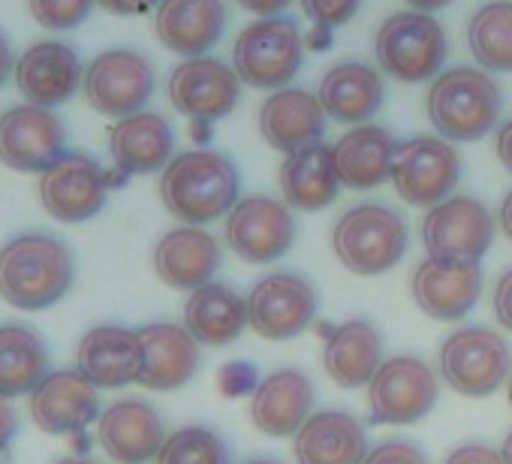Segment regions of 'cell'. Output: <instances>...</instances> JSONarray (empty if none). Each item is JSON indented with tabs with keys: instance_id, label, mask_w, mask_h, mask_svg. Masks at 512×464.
Listing matches in <instances>:
<instances>
[{
	"instance_id": "23",
	"label": "cell",
	"mask_w": 512,
	"mask_h": 464,
	"mask_svg": "<svg viewBox=\"0 0 512 464\" xmlns=\"http://www.w3.org/2000/svg\"><path fill=\"white\" fill-rule=\"evenodd\" d=\"M220 269V245L199 226H178L157 242L154 272L172 290H199Z\"/></svg>"
},
{
	"instance_id": "43",
	"label": "cell",
	"mask_w": 512,
	"mask_h": 464,
	"mask_svg": "<svg viewBox=\"0 0 512 464\" xmlns=\"http://www.w3.org/2000/svg\"><path fill=\"white\" fill-rule=\"evenodd\" d=\"M19 434V416L10 404V398H0V452H4L13 437Z\"/></svg>"
},
{
	"instance_id": "28",
	"label": "cell",
	"mask_w": 512,
	"mask_h": 464,
	"mask_svg": "<svg viewBox=\"0 0 512 464\" xmlns=\"http://www.w3.org/2000/svg\"><path fill=\"white\" fill-rule=\"evenodd\" d=\"M299 464H362L368 458L365 428L341 410H320L305 419L296 431Z\"/></svg>"
},
{
	"instance_id": "30",
	"label": "cell",
	"mask_w": 512,
	"mask_h": 464,
	"mask_svg": "<svg viewBox=\"0 0 512 464\" xmlns=\"http://www.w3.org/2000/svg\"><path fill=\"white\" fill-rule=\"evenodd\" d=\"M383 76L368 64H338L320 82V103L338 124H368L383 106Z\"/></svg>"
},
{
	"instance_id": "34",
	"label": "cell",
	"mask_w": 512,
	"mask_h": 464,
	"mask_svg": "<svg viewBox=\"0 0 512 464\" xmlns=\"http://www.w3.org/2000/svg\"><path fill=\"white\" fill-rule=\"evenodd\" d=\"M49 374L46 341L31 326H0V398L31 395Z\"/></svg>"
},
{
	"instance_id": "3",
	"label": "cell",
	"mask_w": 512,
	"mask_h": 464,
	"mask_svg": "<svg viewBox=\"0 0 512 464\" xmlns=\"http://www.w3.org/2000/svg\"><path fill=\"white\" fill-rule=\"evenodd\" d=\"M503 97L485 70L455 67L434 79L428 91V118L449 142H476L500 118Z\"/></svg>"
},
{
	"instance_id": "15",
	"label": "cell",
	"mask_w": 512,
	"mask_h": 464,
	"mask_svg": "<svg viewBox=\"0 0 512 464\" xmlns=\"http://www.w3.org/2000/svg\"><path fill=\"white\" fill-rule=\"evenodd\" d=\"M64 121L43 106H13L0 115V163L16 172H46L67 151Z\"/></svg>"
},
{
	"instance_id": "27",
	"label": "cell",
	"mask_w": 512,
	"mask_h": 464,
	"mask_svg": "<svg viewBox=\"0 0 512 464\" xmlns=\"http://www.w3.org/2000/svg\"><path fill=\"white\" fill-rule=\"evenodd\" d=\"M314 407V383L302 371H275L250 398V419L269 437H290L305 425Z\"/></svg>"
},
{
	"instance_id": "5",
	"label": "cell",
	"mask_w": 512,
	"mask_h": 464,
	"mask_svg": "<svg viewBox=\"0 0 512 464\" xmlns=\"http://www.w3.org/2000/svg\"><path fill=\"white\" fill-rule=\"evenodd\" d=\"M302 31L287 16H272L247 25L232 49L235 73L244 85L260 91L287 88L302 67Z\"/></svg>"
},
{
	"instance_id": "13",
	"label": "cell",
	"mask_w": 512,
	"mask_h": 464,
	"mask_svg": "<svg viewBox=\"0 0 512 464\" xmlns=\"http://www.w3.org/2000/svg\"><path fill=\"white\" fill-rule=\"evenodd\" d=\"M317 305V290L302 275L278 272L250 290L247 320L260 338L290 341L314 323Z\"/></svg>"
},
{
	"instance_id": "1",
	"label": "cell",
	"mask_w": 512,
	"mask_h": 464,
	"mask_svg": "<svg viewBox=\"0 0 512 464\" xmlns=\"http://www.w3.org/2000/svg\"><path fill=\"white\" fill-rule=\"evenodd\" d=\"M76 278L70 248L49 232H25L0 248V299L19 311L58 305Z\"/></svg>"
},
{
	"instance_id": "29",
	"label": "cell",
	"mask_w": 512,
	"mask_h": 464,
	"mask_svg": "<svg viewBox=\"0 0 512 464\" xmlns=\"http://www.w3.org/2000/svg\"><path fill=\"white\" fill-rule=\"evenodd\" d=\"M398 145L389 130L377 124H359L332 145L338 181L350 190H371L392 178Z\"/></svg>"
},
{
	"instance_id": "22",
	"label": "cell",
	"mask_w": 512,
	"mask_h": 464,
	"mask_svg": "<svg viewBox=\"0 0 512 464\" xmlns=\"http://www.w3.org/2000/svg\"><path fill=\"white\" fill-rule=\"evenodd\" d=\"M326 109L317 94L305 88H281L269 94L260 106V130L263 139L284 154H296L326 133Z\"/></svg>"
},
{
	"instance_id": "4",
	"label": "cell",
	"mask_w": 512,
	"mask_h": 464,
	"mask_svg": "<svg viewBox=\"0 0 512 464\" xmlns=\"http://www.w3.org/2000/svg\"><path fill=\"white\" fill-rule=\"evenodd\" d=\"M404 217L380 202L353 205L335 223L332 245L341 266L362 278H377L389 272L407 251Z\"/></svg>"
},
{
	"instance_id": "17",
	"label": "cell",
	"mask_w": 512,
	"mask_h": 464,
	"mask_svg": "<svg viewBox=\"0 0 512 464\" xmlns=\"http://www.w3.org/2000/svg\"><path fill=\"white\" fill-rule=\"evenodd\" d=\"M85 79V67L73 46L58 40L34 43L16 61V85L31 106L55 109L67 103Z\"/></svg>"
},
{
	"instance_id": "50",
	"label": "cell",
	"mask_w": 512,
	"mask_h": 464,
	"mask_svg": "<svg viewBox=\"0 0 512 464\" xmlns=\"http://www.w3.org/2000/svg\"><path fill=\"white\" fill-rule=\"evenodd\" d=\"M55 464H97V461H91V458H61Z\"/></svg>"
},
{
	"instance_id": "10",
	"label": "cell",
	"mask_w": 512,
	"mask_h": 464,
	"mask_svg": "<svg viewBox=\"0 0 512 464\" xmlns=\"http://www.w3.org/2000/svg\"><path fill=\"white\" fill-rule=\"evenodd\" d=\"M374 425H413L437 404V377L416 356L386 359L368 383Z\"/></svg>"
},
{
	"instance_id": "40",
	"label": "cell",
	"mask_w": 512,
	"mask_h": 464,
	"mask_svg": "<svg viewBox=\"0 0 512 464\" xmlns=\"http://www.w3.org/2000/svg\"><path fill=\"white\" fill-rule=\"evenodd\" d=\"M446 464H503L500 452L491 449V446H482V443H467V446H458L449 452Z\"/></svg>"
},
{
	"instance_id": "7",
	"label": "cell",
	"mask_w": 512,
	"mask_h": 464,
	"mask_svg": "<svg viewBox=\"0 0 512 464\" xmlns=\"http://www.w3.org/2000/svg\"><path fill=\"white\" fill-rule=\"evenodd\" d=\"M509 347L503 335L485 326L452 332L440 347V374L464 398H485L509 377Z\"/></svg>"
},
{
	"instance_id": "14",
	"label": "cell",
	"mask_w": 512,
	"mask_h": 464,
	"mask_svg": "<svg viewBox=\"0 0 512 464\" xmlns=\"http://www.w3.org/2000/svg\"><path fill=\"white\" fill-rule=\"evenodd\" d=\"M106 196L109 175L82 151H67L40 175V202L61 223L91 220L106 205Z\"/></svg>"
},
{
	"instance_id": "39",
	"label": "cell",
	"mask_w": 512,
	"mask_h": 464,
	"mask_svg": "<svg viewBox=\"0 0 512 464\" xmlns=\"http://www.w3.org/2000/svg\"><path fill=\"white\" fill-rule=\"evenodd\" d=\"M362 464H428V458L413 440H386L374 446Z\"/></svg>"
},
{
	"instance_id": "45",
	"label": "cell",
	"mask_w": 512,
	"mask_h": 464,
	"mask_svg": "<svg viewBox=\"0 0 512 464\" xmlns=\"http://www.w3.org/2000/svg\"><path fill=\"white\" fill-rule=\"evenodd\" d=\"M494 148H497V160L503 163V169L512 175V118L497 130V142H494Z\"/></svg>"
},
{
	"instance_id": "47",
	"label": "cell",
	"mask_w": 512,
	"mask_h": 464,
	"mask_svg": "<svg viewBox=\"0 0 512 464\" xmlns=\"http://www.w3.org/2000/svg\"><path fill=\"white\" fill-rule=\"evenodd\" d=\"M404 4L410 7V10H416V13H434V10H443V7H449L452 0H404Z\"/></svg>"
},
{
	"instance_id": "52",
	"label": "cell",
	"mask_w": 512,
	"mask_h": 464,
	"mask_svg": "<svg viewBox=\"0 0 512 464\" xmlns=\"http://www.w3.org/2000/svg\"><path fill=\"white\" fill-rule=\"evenodd\" d=\"M509 404H512V374H509Z\"/></svg>"
},
{
	"instance_id": "48",
	"label": "cell",
	"mask_w": 512,
	"mask_h": 464,
	"mask_svg": "<svg viewBox=\"0 0 512 464\" xmlns=\"http://www.w3.org/2000/svg\"><path fill=\"white\" fill-rule=\"evenodd\" d=\"M500 226H503V232H506V239L512 242V190L506 193V199H503V205H500Z\"/></svg>"
},
{
	"instance_id": "42",
	"label": "cell",
	"mask_w": 512,
	"mask_h": 464,
	"mask_svg": "<svg viewBox=\"0 0 512 464\" xmlns=\"http://www.w3.org/2000/svg\"><path fill=\"white\" fill-rule=\"evenodd\" d=\"M97 4L115 16H142L151 7H160V0H97Z\"/></svg>"
},
{
	"instance_id": "25",
	"label": "cell",
	"mask_w": 512,
	"mask_h": 464,
	"mask_svg": "<svg viewBox=\"0 0 512 464\" xmlns=\"http://www.w3.org/2000/svg\"><path fill=\"white\" fill-rule=\"evenodd\" d=\"M226 28V10L220 0H160L157 40L184 58H202L214 49Z\"/></svg>"
},
{
	"instance_id": "20",
	"label": "cell",
	"mask_w": 512,
	"mask_h": 464,
	"mask_svg": "<svg viewBox=\"0 0 512 464\" xmlns=\"http://www.w3.org/2000/svg\"><path fill=\"white\" fill-rule=\"evenodd\" d=\"M413 302L431 317L443 323H455L479 302L482 293V269L479 263H440L425 260L413 272L410 281Z\"/></svg>"
},
{
	"instance_id": "32",
	"label": "cell",
	"mask_w": 512,
	"mask_h": 464,
	"mask_svg": "<svg viewBox=\"0 0 512 464\" xmlns=\"http://www.w3.org/2000/svg\"><path fill=\"white\" fill-rule=\"evenodd\" d=\"M383 365V341L368 320L341 323L323 350V368L341 389H359Z\"/></svg>"
},
{
	"instance_id": "6",
	"label": "cell",
	"mask_w": 512,
	"mask_h": 464,
	"mask_svg": "<svg viewBox=\"0 0 512 464\" xmlns=\"http://www.w3.org/2000/svg\"><path fill=\"white\" fill-rule=\"evenodd\" d=\"M374 52L380 70L404 85H419L437 79L446 61V34L428 13L404 10L389 16L374 37Z\"/></svg>"
},
{
	"instance_id": "12",
	"label": "cell",
	"mask_w": 512,
	"mask_h": 464,
	"mask_svg": "<svg viewBox=\"0 0 512 464\" xmlns=\"http://www.w3.org/2000/svg\"><path fill=\"white\" fill-rule=\"evenodd\" d=\"M226 242L244 263H275L296 242L290 205L269 196H244L226 217Z\"/></svg>"
},
{
	"instance_id": "31",
	"label": "cell",
	"mask_w": 512,
	"mask_h": 464,
	"mask_svg": "<svg viewBox=\"0 0 512 464\" xmlns=\"http://www.w3.org/2000/svg\"><path fill=\"white\" fill-rule=\"evenodd\" d=\"M341 181L335 169L332 148L326 142H314L296 154H287L281 166V193L296 211H320L338 199Z\"/></svg>"
},
{
	"instance_id": "26",
	"label": "cell",
	"mask_w": 512,
	"mask_h": 464,
	"mask_svg": "<svg viewBox=\"0 0 512 464\" xmlns=\"http://www.w3.org/2000/svg\"><path fill=\"white\" fill-rule=\"evenodd\" d=\"M172 145L175 133L169 121L157 112H136L130 118H121L109 130V154L124 178L166 169L172 160Z\"/></svg>"
},
{
	"instance_id": "33",
	"label": "cell",
	"mask_w": 512,
	"mask_h": 464,
	"mask_svg": "<svg viewBox=\"0 0 512 464\" xmlns=\"http://www.w3.org/2000/svg\"><path fill=\"white\" fill-rule=\"evenodd\" d=\"M184 326L205 347L232 344L244 326H250L247 299H241L226 284H205L190 293L184 305Z\"/></svg>"
},
{
	"instance_id": "24",
	"label": "cell",
	"mask_w": 512,
	"mask_h": 464,
	"mask_svg": "<svg viewBox=\"0 0 512 464\" xmlns=\"http://www.w3.org/2000/svg\"><path fill=\"white\" fill-rule=\"evenodd\" d=\"M142 341V374L139 383L154 392H172L184 386L199 368V341L187 326L151 323L139 329Z\"/></svg>"
},
{
	"instance_id": "9",
	"label": "cell",
	"mask_w": 512,
	"mask_h": 464,
	"mask_svg": "<svg viewBox=\"0 0 512 464\" xmlns=\"http://www.w3.org/2000/svg\"><path fill=\"white\" fill-rule=\"evenodd\" d=\"M82 91L94 112L121 121L142 112L151 100L154 70L148 58L133 49H109L85 67Z\"/></svg>"
},
{
	"instance_id": "38",
	"label": "cell",
	"mask_w": 512,
	"mask_h": 464,
	"mask_svg": "<svg viewBox=\"0 0 512 464\" xmlns=\"http://www.w3.org/2000/svg\"><path fill=\"white\" fill-rule=\"evenodd\" d=\"M302 10L317 31H332L356 16L359 0H302Z\"/></svg>"
},
{
	"instance_id": "2",
	"label": "cell",
	"mask_w": 512,
	"mask_h": 464,
	"mask_svg": "<svg viewBox=\"0 0 512 464\" xmlns=\"http://www.w3.org/2000/svg\"><path fill=\"white\" fill-rule=\"evenodd\" d=\"M238 169L217 151H184L160 175V196L184 226H202L229 214L238 202Z\"/></svg>"
},
{
	"instance_id": "44",
	"label": "cell",
	"mask_w": 512,
	"mask_h": 464,
	"mask_svg": "<svg viewBox=\"0 0 512 464\" xmlns=\"http://www.w3.org/2000/svg\"><path fill=\"white\" fill-rule=\"evenodd\" d=\"M293 0H238V7L253 13V16H263V19H272L278 13H284Z\"/></svg>"
},
{
	"instance_id": "41",
	"label": "cell",
	"mask_w": 512,
	"mask_h": 464,
	"mask_svg": "<svg viewBox=\"0 0 512 464\" xmlns=\"http://www.w3.org/2000/svg\"><path fill=\"white\" fill-rule=\"evenodd\" d=\"M494 314H497V323L512 332V269L503 272L494 287Z\"/></svg>"
},
{
	"instance_id": "18",
	"label": "cell",
	"mask_w": 512,
	"mask_h": 464,
	"mask_svg": "<svg viewBox=\"0 0 512 464\" xmlns=\"http://www.w3.org/2000/svg\"><path fill=\"white\" fill-rule=\"evenodd\" d=\"M97 440L118 464H145L160 455L166 428L160 413L139 398H124L106 407L97 419Z\"/></svg>"
},
{
	"instance_id": "19",
	"label": "cell",
	"mask_w": 512,
	"mask_h": 464,
	"mask_svg": "<svg viewBox=\"0 0 512 464\" xmlns=\"http://www.w3.org/2000/svg\"><path fill=\"white\" fill-rule=\"evenodd\" d=\"M31 416L46 434H79L100 416L97 386L79 371H52L31 392Z\"/></svg>"
},
{
	"instance_id": "49",
	"label": "cell",
	"mask_w": 512,
	"mask_h": 464,
	"mask_svg": "<svg viewBox=\"0 0 512 464\" xmlns=\"http://www.w3.org/2000/svg\"><path fill=\"white\" fill-rule=\"evenodd\" d=\"M500 458H503V464H512V431L506 434V440L500 446Z\"/></svg>"
},
{
	"instance_id": "35",
	"label": "cell",
	"mask_w": 512,
	"mask_h": 464,
	"mask_svg": "<svg viewBox=\"0 0 512 464\" xmlns=\"http://www.w3.org/2000/svg\"><path fill=\"white\" fill-rule=\"evenodd\" d=\"M467 46L485 73H512V0H491L473 13Z\"/></svg>"
},
{
	"instance_id": "8",
	"label": "cell",
	"mask_w": 512,
	"mask_h": 464,
	"mask_svg": "<svg viewBox=\"0 0 512 464\" xmlns=\"http://www.w3.org/2000/svg\"><path fill=\"white\" fill-rule=\"evenodd\" d=\"M422 242L431 260L479 263L494 242V220L473 196H449L428 208L422 220Z\"/></svg>"
},
{
	"instance_id": "11",
	"label": "cell",
	"mask_w": 512,
	"mask_h": 464,
	"mask_svg": "<svg viewBox=\"0 0 512 464\" xmlns=\"http://www.w3.org/2000/svg\"><path fill=\"white\" fill-rule=\"evenodd\" d=\"M461 178V160L446 139L416 136L398 145L392 184L398 196L419 208H434L455 190Z\"/></svg>"
},
{
	"instance_id": "51",
	"label": "cell",
	"mask_w": 512,
	"mask_h": 464,
	"mask_svg": "<svg viewBox=\"0 0 512 464\" xmlns=\"http://www.w3.org/2000/svg\"><path fill=\"white\" fill-rule=\"evenodd\" d=\"M244 464H275V461H244Z\"/></svg>"
},
{
	"instance_id": "36",
	"label": "cell",
	"mask_w": 512,
	"mask_h": 464,
	"mask_svg": "<svg viewBox=\"0 0 512 464\" xmlns=\"http://www.w3.org/2000/svg\"><path fill=\"white\" fill-rule=\"evenodd\" d=\"M157 464H229V449L217 431L187 425L166 437Z\"/></svg>"
},
{
	"instance_id": "21",
	"label": "cell",
	"mask_w": 512,
	"mask_h": 464,
	"mask_svg": "<svg viewBox=\"0 0 512 464\" xmlns=\"http://www.w3.org/2000/svg\"><path fill=\"white\" fill-rule=\"evenodd\" d=\"M76 371L97 389H118L139 383L142 341L139 332L124 326H94L82 335L76 350Z\"/></svg>"
},
{
	"instance_id": "46",
	"label": "cell",
	"mask_w": 512,
	"mask_h": 464,
	"mask_svg": "<svg viewBox=\"0 0 512 464\" xmlns=\"http://www.w3.org/2000/svg\"><path fill=\"white\" fill-rule=\"evenodd\" d=\"M10 73H16V61H13V49L7 43V37L0 34V85L10 79Z\"/></svg>"
},
{
	"instance_id": "37",
	"label": "cell",
	"mask_w": 512,
	"mask_h": 464,
	"mask_svg": "<svg viewBox=\"0 0 512 464\" xmlns=\"http://www.w3.org/2000/svg\"><path fill=\"white\" fill-rule=\"evenodd\" d=\"M97 0H28L37 25L49 31H73L88 22Z\"/></svg>"
},
{
	"instance_id": "16",
	"label": "cell",
	"mask_w": 512,
	"mask_h": 464,
	"mask_svg": "<svg viewBox=\"0 0 512 464\" xmlns=\"http://www.w3.org/2000/svg\"><path fill=\"white\" fill-rule=\"evenodd\" d=\"M241 94V79L235 67H226L217 58H187L169 76V100L172 106L193 121H217L226 118Z\"/></svg>"
}]
</instances>
